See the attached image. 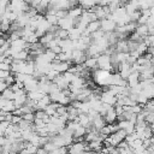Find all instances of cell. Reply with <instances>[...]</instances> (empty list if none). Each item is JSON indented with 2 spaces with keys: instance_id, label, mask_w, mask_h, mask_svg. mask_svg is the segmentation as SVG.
<instances>
[{
  "instance_id": "1",
  "label": "cell",
  "mask_w": 154,
  "mask_h": 154,
  "mask_svg": "<svg viewBox=\"0 0 154 154\" xmlns=\"http://www.w3.org/2000/svg\"><path fill=\"white\" fill-rule=\"evenodd\" d=\"M94 81L96 84L102 87H109L112 85V72L105 71V70H96L93 72Z\"/></svg>"
},
{
  "instance_id": "2",
  "label": "cell",
  "mask_w": 154,
  "mask_h": 154,
  "mask_svg": "<svg viewBox=\"0 0 154 154\" xmlns=\"http://www.w3.org/2000/svg\"><path fill=\"white\" fill-rule=\"evenodd\" d=\"M97 66H99V70L109 71V72H112V73H113V71H114L113 65H112L111 55H107V54H101V55L97 58Z\"/></svg>"
},
{
  "instance_id": "3",
  "label": "cell",
  "mask_w": 154,
  "mask_h": 154,
  "mask_svg": "<svg viewBox=\"0 0 154 154\" xmlns=\"http://www.w3.org/2000/svg\"><path fill=\"white\" fill-rule=\"evenodd\" d=\"M69 154H81L84 150H89L87 142H73L71 146L67 147Z\"/></svg>"
},
{
  "instance_id": "4",
  "label": "cell",
  "mask_w": 154,
  "mask_h": 154,
  "mask_svg": "<svg viewBox=\"0 0 154 154\" xmlns=\"http://www.w3.org/2000/svg\"><path fill=\"white\" fill-rule=\"evenodd\" d=\"M100 100L102 101V103H106V105H109V106H116V103H117V96L113 95L107 88L101 93Z\"/></svg>"
},
{
  "instance_id": "5",
  "label": "cell",
  "mask_w": 154,
  "mask_h": 154,
  "mask_svg": "<svg viewBox=\"0 0 154 154\" xmlns=\"http://www.w3.org/2000/svg\"><path fill=\"white\" fill-rule=\"evenodd\" d=\"M101 23V30L106 34L108 32H114L117 30V23L113 20V19H109V18H106V19H102L100 20Z\"/></svg>"
},
{
  "instance_id": "6",
  "label": "cell",
  "mask_w": 154,
  "mask_h": 154,
  "mask_svg": "<svg viewBox=\"0 0 154 154\" xmlns=\"http://www.w3.org/2000/svg\"><path fill=\"white\" fill-rule=\"evenodd\" d=\"M58 26H59L60 29H63V30L70 31L71 29H73V28L76 26V23H75V20H73L71 17L66 16V17L59 19V22H58Z\"/></svg>"
},
{
  "instance_id": "7",
  "label": "cell",
  "mask_w": 154,
  "mask_h": 154,
  "mask_svg": "<svg viewBox=\"0 0 154 154\" xmlns=\"http://www.w3.org/2000/svg\"><path fill=\"white\" fill-rule=\"evenodd\" d=\"M52 65H53V69H54L55 71H58L60 75L67 72V71L70 70V67L72 66L70 61H59L58 59H57L55 61H53Z\"/></svg>"
},
{
  "instance_id": "8",
  "label": "cell",
  "mask_w": 154,
  "mask_h": 154,
  "mask_svg": "<svg viewBox=\"0 0 154 154\" xmlns=\"http://www.w3.org/2000/svg\"><path fill=\"white\" fill-rule=\"evenodd\" d=\"M24 89H25L26 93L37 90L38 89V79L35 78L34 76H28V78L24 83Z\"/></svg>"
},
{
  "instance_id": "9",
  "label": "cell",
  "mask_w": 154,
  "mask_h": 154,
  "mask_svg": "<svg viewBox=\"0 0 154 154\" xmlns=\"http://www.w3.org/2000/svg\"><path fill=\"white\" fill-rule=\"evenodd\" d=\"M0 108H1V111L8 112V113H13V112L17 109L13 100H5V99H2V97H1V100H0Z\"/></svg>"
},
{
  "instance_id": "10",
  "label": "cell",
  "mask_w": 154,
  "mask_h": 154,
  "mask_svg": "<svg viewBox=\"0 0 154 154\" xmlns=\"http://www.w3.org/2000/svg\"><path fill=\"white\" fill-rule=\"evenodd\" d=\"M118 126H119V129L124 130V131L126 132V135H132L134 132H136V125L132 124V123L129 122V120L118 122Z\"/></svg>"
},
{
  "instance_id": "11",
  "label": "cell",
  "mask_w": 154,
  "mask_h": 154,
  "mask_svg": "<svg viewBox=\"0 0 154 154\" xmlns=\"http://www.w3.org/2000/svg\"><path fill=\"white\" fill-rule=\"evenodd\" d=\"M95 20H97L96 14L94 12H91V11H84L83 14H82V17L79 18V22H82V23H84L87 25L89 23H91V22H95Z\"/></svg>"
},
{
  "instance_id": "12",
  "label": "cell",
  "mask_w": 154,
  "mask_h": 154,
  "mask_svg": "<svg viewBox=\"0 0 154 154\" xmlns=\"http://www.w3.org/2000/svg\"><path fill=\"white\" fill-rule=\"evenodd\" d=\"M51 103H52L51 96L49 95H45L40 101H37V103H36V111H45Z\"/></svg>"
},
{
  "instance_id": "13",
  "label": "cell",
  "mask_w": 154,
  "mask_h": 154,
  "mask_svg": "<svg viewBox=\"0 0 154 154\" xmlns=\"http://www.w3.org/2000/svg\"><path fill=\"white\" fill-rule=\"evenodd\" d=\"M128 81V87L129 88H135V87H137L138 84H140V72L138 71H136V72H132L130 76H129V78L126 79Z\"/></svg>"
},
{
  "instance_id": "14",
  "label": "cell",
  "mask_w": 154,
  "mask_h": 154,
  "mask_svg": "<svg viewBox=\"0 0 154 154\" xmlns=\"http://www.w3.org/2000/svg\"><path fill=\"white\" fill-rule=\"evenodd\" d=\"M106 125H107V123H106L105 118H103L102 116H100V114H99L97 117H95L94 120H93V128H94L96 131H99V132H100V130L103 129Z\"/></svg>"
},
{
  "instance_id": "15",
  "label": "cell",
  "mask_w": 154,
  "mask_h": 154,
  "mask_svg": "<svg viewBox=\"0 0 154 154\" xmlns=\"http://www.w3.org/2000/svg\"><path fill=\"white\" fill-rule=\"evenodd\" d=\"M125 10L128 12V14H131L136 11H141L140 10V1H136V0H132V1H129V2H125Z\"/></svg>"
},
{
  "instance_id": "16",
  "label": "cell",
  "mask_w": 154,
  "mask_h": 154,
  "mask_svg": "<svg viewBox=\"0 0 154 154\" xmlns=\"http://www.w3.org/2000/svg\"><path fill=\"white\" fill-rule=\"evenodd\" d=\"M103 118H105V120H106L107 124H116V120H118V116H117V113H116L114 106L109 108V111L106 113V116H105Z\"/></svg>"
},
{
  "instance_id": "17",
  "label": "cell",
  "mask_w": 154,
  "mask_h": 154,
  "mask_svg": "<svg viewBox=\"0 0 154 154\" xmlns=\"http://www.w3.org/2000/svg\"><path fill=\"white\" fill-rule=\"evenodd\" d=\"M76 120H77L82 126H84V128H87V129H90V128L93 126V122H91V119L89 118L88 114H79Z\"/></svg>"
},
{
  "instance_id": "18",
  "label": "cell",
  "mask_w": 154,
  "mask_h": 154,
  "mask_svg": "<svg viewBox=\"0 0 154 154\" xmlns=\"http://www.w3.org/2000/svg\"><path fill=\"white\" fill-rule=\"evenodd\" d=\"M83 65H84L85 69H88V70H93V72L96 71V70H99V66H97V58H90V57H87V60H85V63H84Z\"/></svg>"
},
{
  "instance_id": "19",
  "label": "cell",
  "mask_w": 154,
  "mask_h": 154,
  "mask_svg": "<svg viewBox=\"0 0 154 154\" xmlns=\"http://www.w3.org/2000/svg\"><path fill=\"white\" fill-rule=\"evenodd\" d=\"M53 83H55L61 90H66V89L70 88V84H69V82L65 79L64 75H59V76L53 81Z\"/></svg>"
},
{
  "instance_id": "20",
  "label": "cell",
  "mask_w": 154,
  "mask_h": 154,
  "mask_svg": "<svg viewBox=\"0 0 154 154\" xmlns=\"http://www.w3.org/2000/svg\"><path fill=\"white\" fill-rule=\"evenodd\" d=\"M116 51L117 52H124V53H129V40H120L118 41V43L116 45Z\"/></svg>"
},
{
  "instance_id": "21",
  "label": "cell",
  "mask_w": 154,
  "mask_h": 154,
  "mask_svg": "<svg viewBox=\"0 0 154 154\" xmlns=\"http://www.w3.org/2000/svg\"><path fill=\"white\" fill-rule=\"evenodd\" d=\"M14 105H16V108H20L23 107L24 105H26L28 102V94H24V95H18L14 97Z\"/></svg>"
},
{
  "instance_id": "22",
  "label": "cell",
  "mask_w": 154,
  "mask_h": 154,
  "mask_svg": "<svg viewBox=\"0 0 154 154\" xmlns=\"http://www.w3.org/2000/svg\"><path fill=\"white\" fill-rule=\"evenodd\" d=\"M51 142L55 144L57 148H61V147H66L65 144V138L60 135H55V136H51Z\"/></svg>"
},
{
  "instance_id": "23",
  "label": "cell",
  "mask_w": 154,
  "mask_h": 154,
  "mask_svg": "<svg viewBox=\"0 0 154 154\" xmlns=\"http://www.w3.org/2000/svg\"><path fill=\"white\" fill-rule=\"evenodd\" d=\"M46 94H43L40 89H37V90H34V91H30V93H28V99L29 100H32V101H40L43 96H45Z\"/></svg>"
},
{
  "instance_id": "24",
  "label": "cell",
  "mask_w": 154,
  "mask_h": 154,
  "mask_svg": "<svg viewBox=\"0 0 154 154\" xmlns=\"http://www.w3.org/2000/svg\"><path fill=\"white\" fill-rule=\"evenodd\" d=\"M82 35H83V32H82L77 26H75L73 29H71V30L69 31V38L72 40V41L79 40V38L82 37Z\"/></svg>"
},
{
  "instance_id": "25",
  "label": "cell",
  "mask_w": 154,
  "mask_h": 154,
  "mask_svg": "<svg viewBox=\"0 0 154 154\" xmlns=\"http://www.w3.org/2000/svg\"><path fill=\"white\" fill-rule=\"evenodd\" d=\"M55 38V35L53 34V32H47L45 36H42L41 38H40V43L43 46V47H47V45L51 42V41H53Z\"/></svg>"
},
{
  "instance_id": "26",
  "label": "cell",
  "mask_w": 154,
  "mask_h": 154,
  "mask_svg": "<svg viewBox=\"0 0 154 154\" xmlns=\"http://www.w3.org/2000/svg\"><path fill=\"white\" fill-rule=\"evenodd\" d=\"M107 89H108L113 95H116V96L123 95V93H124V90H125V88H124V87H120V85H109Z\"/></svg>"
},
{
  "instance_id": "27",
  "label": "cell",
  "mask_w": 154,
  "mask_h": 154,
  "mask_svg": "<svg viewBox=\"0 0 154 154\" xmlns=\"http://www.w3.org/2000/svg\"><path fill=\"white\" fill-rule=\"evenodd\" d=\"M136 32L141 36V37H147L148 35H149V32H148V26H147V24H144V25H137V28H136Z\"/></svg>"
},
{
  "instance_id": "28",
  "label": "cell",
  "mask_w": 154,
  "mask_h": 154,
  "mask_svg": "<svg viewBox=\"0 0 154 154\" xmlns=\"http://www.w3.org/2000/svg\"><path fill=\"white\" fill-rule=\"evenodd\" d=\"M88 134V129L79 125L75 131H73V137H85V135Z\"/></svg>"
},
{
  "instance_id": "29",
  "label": "cell",
  "mask_w": 154,
  "mask_h": 154,
  "mask_svg": "<svg viewBox=\"0 0 154 154\" xmlns=\"http://www.w3.org/2000/svg\"><path fill=\"white\" fill-rule=\"evenodd\" d=\"M1 97L5 99V100H14L16 94H14V91H13L11 88H8V89L5 90L4 93H1Z\"/></svg>"
},
{
  "instance_id": "30",
  "label": "cell",
  "mask_w": 154,
  "mask_h": 154,
  "mask_svg": "<svg viewBox=\"0 0 154 154\" xmlns=\"http://www.w3.org/2000/svg\"><path fill=\"white\" fill-rule=\"evenodd\" d=\"M142 93L144 94V96H146L148 100H154V85L143 89Z\"/></svg>"
},
{
  "instance_id": "31",
  "label": "cell",
  "mask_w": 154,
  "mask_h": 154,
  "mask_svg": "<svg viewBox=\"0 0 154 154\" xmlns=\"http://www.w3.org/2000/svg\"><path fill=\"white\" fill-rule=\"evenodd\" d=\"M105 35H106V32H103V31L100 29V30H97L96 32L91 34V40H93V42H97L99 40L103 38V37H105Z\"/></svg>"
},
{
  "instance_id": "32",
  "label": "cell",
  "mask_w": 154,
  "mask_h": 154,
  "mask_svg": "<svg viewBox=\"0 0 154 154\" xmlns=\"http://www.w3.org/2000/svg\"><path fill=\"white\" fill-rule=\"evenodd\" d=\"M46 19L48 20V23L51 25H58V22H59V18L55 16V14H45Z\"/></svg>"
},
{
  "instance_id": "33",
  "label": "cell",
  "mask_w": 154,
  "mask_h": 154,
  "mask_svg": "<svg viewBox=\"0 0 154 154\" xmlns=\"http://www.w3.org/2000/svg\"><path fill=\"white\" fill-rule=\"evenodd\" d=\"M148 48H149V47H148V46L144 43V41H143V42L138 43V46H137V49H136V51H137L141 55H144L146 53H148Z\"/></svg>"
},
{
  "instance_id": "34",
  "label": "cell",
  "mask_w": 154,
  "mask_h": 154,
  "mask_svg": "<svg viewBox=\"0 0 154 154\" xmlns=\"http://www.w3.org/2000/svg\"><path fill=\"white\" fill-rule=\"evenodd\" d=\"M120 6H123V4H122L120 1H118V0H116V1H111V2H109L108 8H109L111 13H113V12H114L116 10H118Z\"/></svg>"
},
{
  "instance_id": "35",
  "label": "cell",
  "mask_w": 154,
  "mask_h": 154,
  "mask_svg": "<svg viewBox=\"0 0 154 154\" xmlns=\"http://www.w3.org/2000/svg\"><path fill=\"white\" fill-rule=\"evenodd\" d=\"M40 140H41V136H40L37 132H35V134L32 135V137L30 138L29 143H31V144H34V146H36V147L40 148Z\"/></svg>"
},
{
  "instance_id": "36",
  "label": "cell",
  "mask_w": 154,
  "mask_h": 154,
  "mask_svg": "<svg viewBox=\"0 0 154 154\" xmlns=\"http://www.w3.org/2000/svg\"><path fill=\"white\" fill-rule=\"evenodd\" d=\"M18 126H19V129L23 131V130H28V129H31V128H32V124L23 119V120H22V122L18 124Z\"/></svg>"
},
{
  "instance_id": "37",
  "label": "cell",
  "mask_w": 154,
  "mask_h": 154,
  "mask_svg": "<svg viewBox=\"0 0 154 154\" xmlns=\"http://www.w3.org/2000/svg\"><path fill=\"white\" fill-rule=\"evenodd\" d=\"M25 149L29 152V154H37V150H38V147H36V146H34V144H31V143H26V147H25Z\"/></svg>"
},
{
  "instance_id": "38",
  "label": "cell",
  "mask_w": 154,
  "mask_h": 154,
  "mask_svg": "<svg viewBox=\"0 0 154 154\" xmlns=\"http://www.w3.org/2000/svg\"><path fill=\"white\" fill-rule=\"evenodd\" d=\"M59 75H60V73L53 69V70H52V71H51L48 75H46V77H47V79H48L49 82H53V81H54V79H55V78H57Z\"/></svg>"
},
{
  "instance_id": "39",
  "label": "cell",
  "mask_w": 154,
  "mask_h": 154,
  "mask_svg": "<svg viewBox=\"0 0 154 154\" xmlns=\"http://www.w3.org/2000/svg\"><path fill=\"white\" fill-rule=\"evenodd\" d=\"M22 118H23L24 120L31 123V124H34V122H35V119H36L35 113H28V114H24V116H22Z\"/></svg>"
},
{
  "instance_id": "40",
  "label": "cell",
  "mask_w": 154,
  "mask_h": 154,
  "mask_svg": "<svg viewBox=\"0 0 154 154\" xmlns=\"http://www.w3.org/2000/svg\"><path fill=\"white\" fill-rule=\"evenodd\" d=\"M141 16H142V13H141V11H136V12H134V13H131V14H130V18H131V22H134V23H137V22L140 20V18H141Z\"/></svg>"
},
{
  "instance_id": "41",
  "label": "cell",
  "mask_w": 154,
  "mask_h": 154,
  "mask_svg": "<svg viewBox=\"0 0 154 154\" xmlns=\"http://www.w3.org/2000/svg\"><path fill=\"white\" fill-rule=\"evenodd\" d=\"M35 117H36V119H46L47 117H49L45 111H36L35 112Z\"/></svg>"
},
{
  "instance_id": "42",
  "label": "cell",
  "mask_w": 154,
  "mask_h": 154,
  "mask_svg": "<svg viewBox=\"0 0 154 154\" xmlns=\"http://www.w3.org/2000/svg\"><path fill=\"white\" fill-rule=\"evenodd\" d=\"M64 75V77H65V79L69 82V84H71V82L73 81V78H75V76L76 75H73L72 72H70V71H67V72H65V73H63Z\"/></svg>"
},
{
  "instance_id": "43",
  "label": "cell",
  "mask_w": 154,
  "mask_h": 154,
  "mask_svg": "<svg viewBox=\"0 0 154 154\" xmlns=\"http://www.w3.org/2000/svg\"><path fill=\"white\" fill-rule=\"evenodd\" d=\"M42 148H45L48 153H51V152H53V150H55L57 149V147H55V144L54 143H52V142H48L45 147H42Z\"/></svg>"
},
{
  "instance_id": "44",
  "label": "cell",
  "mask_w": 154,
  "mask_h": 154,
  "mask_svg": "<svg viewBox=\"0 0 154 154\" xmlns=\"http://www.w3.org/2000/svg\"><path fill=\"white\" fill-rule=\"evenodd\" d=\"M146 123L148 125H150L152 123H154V112H148V114L146 117Z\"/></svg>"
},
{
  "instance_id": "45",
  "label": "cell",
  "mask_w": 154,
  "mask_h": 154,
  "mask_svg": "<svg viewBox=\"0 0 154 154\" xmlns=\"http://www.w3.org/2000/svg\"><path fill=\"white\" fill-rule=\"evenodd\" d=\"M10 76H12L11 71H1V70H0V79H1V81H5V79L8 78Z\"/></svg>"
},
{
  "instance_id": "46",
  "label": "cell",
  "mask_w": 154,
  "mask_h": 154,
  "mask_svg": "<svg viewBox=\"0 0 154 154\" xmlns=\"http://www.w3.org/2000/svg\"><path fill=\"white\" fill-rule=\"evenodd\" d=\"M0 70H1V71H11V64L0 63Z\"/></svg>"
},
{
  "instance_id": "47",
  "label": "cell",
  "mask_w": 154,
  "mask_h": 154,
  "mask_svg": "<svg viewBox=\"0 0 154 154\" xmlns=\"http://www.w3.org/2000/svg\"><path fill=\"white\" fill-rule=\"evenodd\" d=\"M22 120H23L22 116H13V118H12L11 123H12V124H14V125H18V124H19Z\"/></svg>"
},
{
  "instance_id": "48",
  "label": "cell",
  "mask_w": 154,
  "mask_h": 154,
  "mask_svg": "<svg viewBox=\"0 0 154 154\" xmlns=\"http://www.w3.org/2000/svg\"><path fill=\"white\" fill-rule=\"evenodd\" d=\"M8 88H10V85L5 81H0V90H1V93H4L5 90H7Z\"/></svg>"
},
{
  "instance_id": "49",
  "label": "cell",
  "mask_w": 154,
  "mask_h": 154,
  "mask_svg": "<svg viewBox=\"0 0 154 154\" xmlns=\"http://www.w3.org/2000/svg\"><path fill=\"white\" fill-rule=\"evenodd\" d=\"M114 108H116V113H117L118 117L124 114V107L123 106H114Z\"/></svg>"
},
{
  "instance_id": "50",
  "label": "cell",
  "mask_w": 154,
  "mask_h": 154,
  "mask_svg": "<svg viewBox=\"0 0 154 154\" xmlns=\"http://www.w3.org/2000/svg\"><path fill=\"white\" fill-rule=\"evenodd\" d=\"M37 154H48V152L45 149V148H38V150H37Z\"/></svg>"
},
{
  "instance_id": "51",
  "label": "cell",
  "mask_w": 154,
  "mask_h": 154,
  "mask_svg": "<svg viewBox=\"0 0 154 154\" xmlns=\"http://www.w3.org/2000/svg\"><path fill=\"white\" fill-rule=\"evenodd\" d=\"M149 126H150V129H152V131H153V134H154V123H152Z\"/></svg>"
},
{
  "instance_id": "52",
  "label": "cell",
  "mask_w": 154,
  "mask_h": 154,
  "mask_svg": "<svg viewBox=\"0 0 154 154\" xmlns=\"http://www.w3.org/2000/svg\"><path fill=\"white\" fill-rule=\"evenodd\" d=\"M134 154H136V153H134Z\"/></svg>"
}]
</instances>
